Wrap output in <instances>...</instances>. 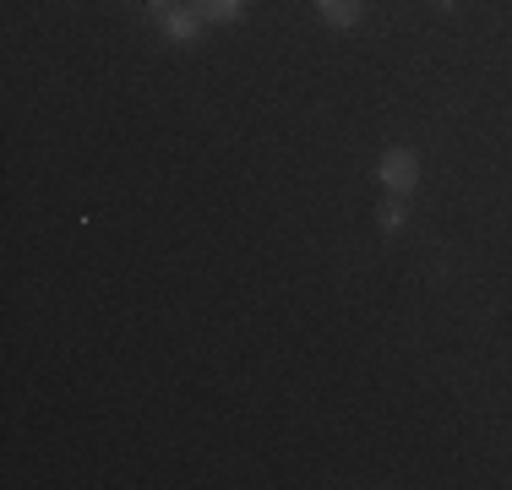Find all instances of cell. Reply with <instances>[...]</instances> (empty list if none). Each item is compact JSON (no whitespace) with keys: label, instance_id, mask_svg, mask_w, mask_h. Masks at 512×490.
Here are the masks:
<instances>
[{"label":"cell","instance_id":"8992f818","mask_svg":"<svg viewBox=\"0 0 512 490\" xmlns=\"http://www.w3.org/2000/svg\"><path fill=\"white\" fill-rule=\"evenodd\" d=\"M169 6H175V0H148V11H153V17H164Z\"/></svg>","mask_w":512,"mask_h":490},{"label":"cell","instance_id":"7a4b0ae2","mask_svg":"<svg viewBox=\"0 0 512 490\" xmlns=\"http://www.w3.org/2000/svg\"><path fill=\"white\" fill-rule=\"evenodd\" d=\"M158 28H164V39H169V44H197V33L207 28V22H202V11H197V6H180V0H175V6H169L164 17H158Z\"/></svg>","mask_w":512,"mask_h":490},{"label":"cell","instance_id":"6da1fadb","mask_svg":"<svg viewBox=\"0 0 512 490\" xmlns=\"http://www.w3.org/2000/svg\"><path fill=\"white\" fill-rule=\"evenodd\" d=\"M420 175H425V164H420V153H414L409 142L382 147V153H376V186H382L387 196H414Z\"/></svg>","mask_w":512,"mask_h":490},{"label":"cell","instance_id":"277c9868","mask_svg":"<svg viewBox=\"0 0 512 490\" xmlns=\"http://www.w3.org/2000/svg\"><path fill=\"white\" fill-rule=\"evenodd\" d=\"M191 6L202 11L207 28H224V22H240V17H246V0H191Z\"/></svg>","mask_w":512,"mask_h":490},{"label":"cell","instance_id":"5b68a950","mask_svg":"<svg viewBox=\"0 0 512 490\" xmlns=\"http://www.w3.org/2000/svg\"><path fill=\"white\" fill-rule=\"evenodd\" d=\"M409 196H382V202H376V229H382V235H398V229L409 224Z\"/></svg>","mask_w":512,"mask_h":490},{"label":"cell","instance_id":"3957f363","mask_svg":"<svg viewBox=\"0 0 512 490\" xmlns=\"http://www.w3.org/2000/svg\"><path fill=\"white\" fill-rule=\"evenodd\" d=\"M316 17H322L333 33H349L365 17V0H316Z\"/></svg>","mask_w":512,"mask_h":490}]
</instances>
